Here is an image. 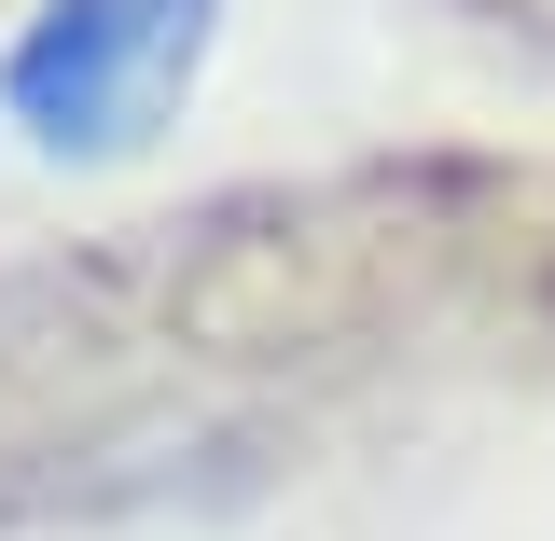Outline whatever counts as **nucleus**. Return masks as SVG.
Returning <instances> with one entry per match:
<instances>
[{"mask_svg":"<svg viewBox=\"0 0 555 541\" xmlns=\"http://www.w3.org/2000/svg\"><path fill=\"white\" fill-rule=\"evenodd\" d=\"M195 56V14H139V0H56V28L14 56V112L42 139H126V83H167Z\"/></svg>","mask_w":555,"mask_h":541,"instance_id":"1","label":"nucleus"}]
</instances>
